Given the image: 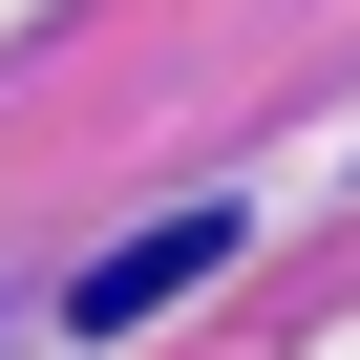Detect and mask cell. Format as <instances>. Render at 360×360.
Listing matches in <instances>:
<instances>
[{
  "label": "cell",
  "mask_w": 360,
  "mask_h": 360,
  "mask_svg": "<svg viewBox=\"0 0 360 360\" xmlns=\"http://www.w3.org/2000/svg\"><path fill=\"white\" fill-rule=\"evenodd\" d=\"M212 255H233V212H169V233H127V255H106V276H85V339H127V318H148V297H191V276H212Z\"/></svg>",
  "instance_id": "obj_1"
}]
</instances>
